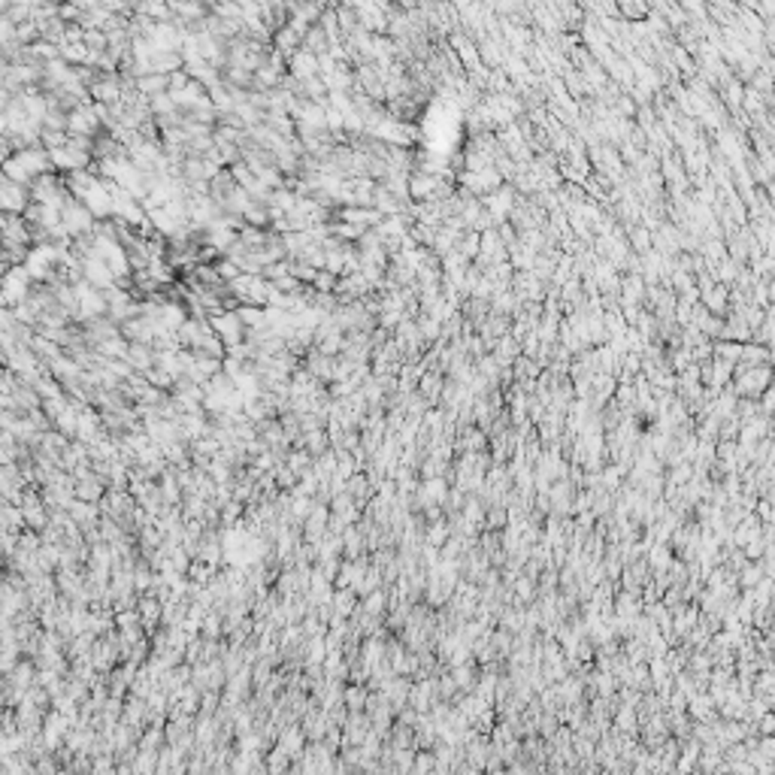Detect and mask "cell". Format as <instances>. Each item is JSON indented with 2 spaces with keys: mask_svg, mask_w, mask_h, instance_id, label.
<instances>
[{
  "mask_svg": "<svg viewBox=\"0 0 775 775\" xmlns=\"http://www.w3.org/2000/svg\"><path fill=\"white\" fill-rule=\"evenodd\" d=\"M733 388L742 397H757L769 388V366H751V370H733Z\"/></svg>",
  "mask_w": 775,
  "mask_h": 775,
  "instance_id": "1",
  "label": "cell"
},
{
  "mask_svg": "<svg viewBox=\"0 0 775 775\" xmlns=\"http://www.w3.org/2000/svg\"><path fill=\"white\" fill-rule=\"evenodd\" d=\"M418 388H421L424 394H440V388H442V379L440 376H433V373H427L418 379Z\"/></svg>",
  "mask_w": 775,
  "mask_h": 775,
  "instance_id": "2",
  "label": "cell"
}]
</instances>
